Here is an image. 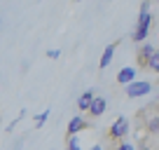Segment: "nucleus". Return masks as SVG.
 I'll return each instance as SVG.
<instances>
[{
	"mask_svg": "<svg viewBox=\"0 0 159 150\" xmlns=\"http://www.w3.org/2000/svg\"><path fill=\"white\" fill-rule=\"evenodd\" d=\"M131 131V122L126 120L124 115L122 117H117V120L112 122V127L108 129V134H105V141L108 143H124V138H126V134Z\"/></svg>",
	"mask_w": 159,
	"mask_h": 150,
	"instance_id": "f257e3e1",
	"label": "nucleus"
},
{
	"mask_svg": "<svg viewBox=\"0 0 159 150\" xmlns=\"http://www.w3.org/2000/svg\"><path fill=\"white\" fill-rule=\"evenodd\" d=\"M152 21H154V16L150 14V12H145V14H138V21H136V30H134V38H131L136 45H143V40L150 35Z\"/></svg>",
	"mask_w": 159,
	"mask_h": 150,
	"instance_id": "f03ea898",
	"label": "nucleus"
},
{
	"mask_svg": "<svg viewBox=\"0 0 159 150\" xmlns=\"http://www.w3.org/2000/svg\"><path fill=\"white\" fill-rule=\"evenodd\" d=\"M154 47L150 45V42H145V45L138 47V52H136V70H148L150 66V59L154 56Z\"/></svg>",
	"mask_w": 159,
	"mask_h": 150,
	"instance_id": "7ed1b4c3",
	"label": "nucleus"
},
{
	"mask_svg": "<svg viewBox=\"0 0 159 150\" xmlns=\"http://www.w3.org/2000/svg\"><path fill=\"white\" fill-rule=\"evenodd\" d=\"M150 91H152V82H148V80H136V82L124 87V94L129 99H138V96H145Z\"/></svg>",
	"mask_w": 159,
	"mask_h": 150,
	"instance_id": "20e7f679",
	"label": "nucleus"
},
{
	"mask_svg": "<svg viewBox=\"0 0 159 150\" xmlns=\"http://www.w3.org/2000/svg\"><path fill=\"white\" fill-rule=\"evenodd\" d=\"M136 82V66H126V68H119L117 73V85H131Z\"/></svg>",
	"mask_w": 159,
	"mask_h": 150,
	"instance_id": "39448f33",
	"label": "nucleus"
},
{
	"mask_svg": "<svg viewBox=\"0 0 159 150\" xmlns=\"http://www.w3.org/2000/svg\"><path fill=\"white\" fill-rule=\"evenodd\" d=\"M87 127V120L82 115H75V117H70V122H68V136H77L80 131Z\"/></svg>",
	"mask_w": 159,
	"mask_h": 150,
	"instance_id": "423d86ee",
	"label": "nucleus"
},
{
	"mask_svg": "<svg viewBox=\"0 0 159 150\" xmlns=\"http://www.w3.org/2000/svg\"><path fill=\"white\" fill-rule=\"evenodd\" d=\"M105 108H108V101H105L103 96H96L94 103H91V108H89V115L91 117H101L105 113Z\"/></svg>",
	"mask_w": 159,
	"mask_h": 150,
	"instance_id": "0eeeda50",
	"label": "nucleus"
},
{
	"mask_svg": "<svg viewBox=\"0 0 159 150\" xmlns=\"http://www.w3.org/2000/svg\"><path fill=\"white\" fill-rule=\"evenodd\" d=\"M117 45H119V42H110V45L103 49V56H101V63H98L101 70H105V68L110 66V61H112V54H115V49H117Z\"/></svg>",
	"mask_w": 159,
	"mask_h": 150,
	"instance_id": "6e6552de",
	"label": "nucleus"
},
{
	"mask_svg": "<svg viewBox=\"0 0 159 150\" xmlns=\"http://www.w3.org/2000/svg\"><path fill=\"white\" fill-rule=\"evenodd\" d=\"M94 99H96V96H94V89H87L84 94L77 99V108L82 110V113H87V110L91 108V103H94Z\"/></svg>",
	"mask_w": 159,
	"mask_h": 150,
	"instance_id": "1a4fd4ad",
	"label": "nucleus"
},
{
	"mask_svg": "<svg viewBox=\"0 0 159 150\" xmlns=\"http://www.w3.org/2000/svg\"><path fill=\"white\" fill-rule=\"evenodd\" d=\"M148 70H152V73H159V52H154V56L150 59V66Z\"/></svg>",
	"mask_w": 159,
	"mask_h": 150,
	"instance_id": "9d476101",
	"label": "nucleus"
},
{
	"mask_svg": "<svg viewBox=\"0 0 159 150\" xmlns=\"http://www.w3.org/2000/svg\"><path fill=\"white\" fill-rule=\"evenodd\" d=\"M47 117H49V110H42V113H40L38 117H35V129H40V127L45 124V120Z\"/></svg>",
	"mask_w": 159,
	"mask_h": 150,
	"instance_id": "9b49d317",
	"label": "nucleus"
},
{
	"mask_svg": "<svg viewBox=\"0 0 159 150\" xmlns=\"http://www.w3.org/2000/svg\"><path fill=\"white\" fill-rule=\"evenodd\" d=\"M68 150H80V141H77V136H68Z\"/></svg>",
	"mask_w": 159,
	"mask_h": 150,
	"instance_id": "f8f14e48",
	"label": "nucleus"
},
{
	"mask_svg": "<svg viewBox=\"0 0 159 150\" xmlns=\"http://www.w3.org/2000/svg\"><path fill=\"white\" fill-rule=\"evenodd\" d=\"M112 150H134V145H131V143H126V141H124V143H119V145H115Z\"/></svg>",
	"mask_w": 159,
	"mask_h": 150,
	"instance_id": "ddd939ff",
	"label": "nucleus"
},
{
	"mask_svg": "<svg viewBox=\"0 0 159 150\" xmlns=\"http://www.w3.org/2000/svg\"><path fill=\"white\" fill-rule=\"evenodd\" d=\"M145 12H150V0H143V2H140V14H145Z\"/></svg>",
	"mask_w": 159,
	"mask_h": 150,
	"instance_id": "4468645a",
	"label": "nucleus"
},
{
	"mask_svg": "<svg viewBox=\"0 0 159 150\" xmlns=\"http://www.w3.org/2000/svg\"><path fill=\"white\" fill-rule=\"evenodd\" d=\"M47 56H49V59H59L61 52H59V49H47Z\"/></svg>",
	"mask_w": 159,
	"mask_h": 150,
	"instance_id": "2eb2a0df",
	"label": "nucleus"
},
{
	"mask_svg": "<svg viewBox=\"0 0 159 150\" xmlns=\"http://www.w3.org/2000/svg\"><path fill=\"white\" fill-rule=\"evenodd\" d=\"M91 150H105V148H103V145H94Z\"/></svg>",
	"mask_w": 159,
	"mask_h": 150,
	"instance_id": "dca6fc26",
	"label": "nucleus"
},
{
	"mask_svg": "<svg viewBox=\"0 0 159 150\" xmlns=\"http://www.w3.org/2000/svg\"><path fill=\"white\" fill-rule=\"evenodd\" d=\"M157 85H159V80H157Z\"/></svg>",
	"mask_w": 159,
	"mask_h": 150,
	"instance_id": "f3484780",
	"label": "nucleus"
}]
</instances>
